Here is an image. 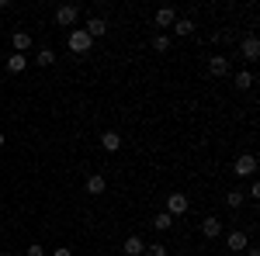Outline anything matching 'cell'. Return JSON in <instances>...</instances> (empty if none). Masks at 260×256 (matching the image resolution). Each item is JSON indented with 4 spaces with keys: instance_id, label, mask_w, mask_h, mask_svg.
Here are the masks:
<instances>
[{
    "instance_id": "6da1fadb",
    "label": "cell",
    "mask_w": 260,
    "mask_h": 256,
    "mask_svg": "<svg viewBox=\"0 0 260 256\" xmlns=\"http://www.w3.org/2000/svg\"><path fill=\"white\" fill-rule=\"evenodd\" d=\"M66 45H70V52L87 56V52H90V45H94V39H90L83 28H73V31H70V39H66Z\"/></svg>"
},
{
    "instance_id": "7a4b0ae2",
    "label": "cell",
    "mask_w": 260,
    "mask_h": 256,
    "mask_svg": "<svg viewBox=\"0 0 260 256\" xmlns=\"http://www.w3.org/2000/svg\"><path fill=\"white\" fill-rule=\"evenodd\" d=\"M56 24L73 31V28L80 24V7H77V4H62L59 11H56Z\"/></svg>"
},
{
    "instance_id": "3957f363",
    "label": "cell",
    "mask_w": 260,
    "mask_h": 256,
    "mask_svg": "<svg viewBox=\"0 0 260 256\" xmlns=\"http://www.w3.org/2000/svg\"><path fill=\"white\" fill-rule=\"evenodd\" d=\"M233 173H236V177H253V173H257V156H253V153H243V156H236V163H233Z\"/></svg>"
},
{
    "instance_id": "277c9868",
    "label": "cell",
    "mask_w": 260,
    "mask_h": 256,
    "mask_svg": "<svg viewBox=\"0 0 260 256\" xmlns=\"http://www.w3.org/2000/svg\"><path fill=\"white\" fill-rule=\"evenodd\" d=\"M240 56L246 62H257L260 59V39H257V35H246V39L240 42Z\"/></svg>"
},
{
    "instance_id": "5b68a950",
    "label": "cell",
    "mask_w": 260,
    "mask_h": 256,
    "mask_svg": "<svg viewBox=\"0 0 260 256\" xmlns=\"http://www.w3.org/2000/svg\"><path fill=\"white\" fill-rule=\"evenodd\" d=\"M201 236H205V239H219L222 236V218L205 215V218H201Z\"/></svg>"
},
{
    "instance_id": "8992f818",
    "label": "cell",
    "mask_w": 260,
    "mask_h": 256,
    "mask_svg": "<svg viewBox=\"0 0 260 256\" xmlns=\"http://www.w3.org/2000/svg\"><path fill=\"white\" fill-rule=\"evenodd\" d=\"M167 215H170V218L187 215V197H184V194H170V197H167Z\"/></svg>"
},
{
    "instance_id": "52a82bcc",
    "label": "cell",
    "mask_w": 260,
    "mask_h": 256,
    "mask_svg": "<svg viewBox=\"0 0 260 256\" xmlns=\"http://www.w3.org/2000/svg\"><path fill=\"white\" fill-rule=\"evenodd\" d=\"M225 246H229L233 253H240V249H246V246H250V236L236 229V232H229V236H225Z\"/></svg>"
},
{
    "instance_id": "ba28073f",
    "label": "cell",
    "mask_w": 260,
    "mask_h": 256,
    "mask_svg": "<svg viewBox=\"0 0 260 256\" xmlns=\"http://www.w3.org/2000/svg\"><path fill=\"white\" fill-rule=\"evenodd\" d=\"M174 21H177V11H174V7H160L156 18H153V24H156V28H174Z\"/></svg>"
},
{
    "instance_id": "9c48e42d",
    "label": "cell",
    "mask_w": 260,
    "mask_h": 256,
    "mask_svg": "<svg viewBox=\"0 0 260 256\" xmlns=\"http://www.w3.org/2000/svg\"><path fill=\"white\" fill-rule=\"evenodd\" d=\"M83 31H87L90 39H101V35L108 31V24H104V18H87V24H83Z\"/></svg>"
},
{
    "instance_id": "30bf717a",
    "label": "cell",
    "mask_w": 260,
    "mask_h": 256,
    "mask_svg": "<svg viewBox=\"0 0 260 256\" xmlns=\"http://www.w3.org/2000/svg\"><path fill=\"white\" fill-rule=\"evenodd\" d=\"M208 73H212V77H225V73H229V59H225V56H212V59H208Z\"/></svg>"
},
{
    "instance_id": "8fae6325",
    "label": "cell",
    "mask_w": 260,
    "mask_h": 256,
    "mask_svg": "<svg viewBox=\"0 0 260 256\" xmlns=\"http://www.w3.org/2000/svg\"><path fill=\"white\" fill-rule=\"evenodd\" d=\"M11 42H14V52H18V56H24V52L31 49V35H28V31H14Z\"/></svg>"
},
{
    "instance_id": "7c38bea8",
    "label": "cell",
    "mask_w": 260,
    "mask_h": 256,
    "mask_svg": "<svg viewBox=\"0 0 260 256\" xmlns=\"http://www.w3.org/2000/svg\"><path fill=\"white\" fill-rule=\"evenodd\" d=\"M101 145H104L108 153H118L121 149V135L118 132H101Z\"/></svg>"
},
{
    "instance_id": "4fadbf2b",
    "label": "cell",
    "mask_w": 260,
    "mask_h": 256,
    "mask_svg": "<svg viewBox=\"0 0 260 256\" xmlns=\"http://www.w3.org/2000/svg\"><path fill=\"white\" fill-rule=\"evenodd\" d=\"M146 253V242H142L139 236H128L125 239V256H142Z\"/></svg>"
},
{
    "instance_id": "5bb4252c",
    "label": "cell",
    "mask_w": 260,
    "mask_h": 256,
    "mask_svg": "<svg viewBox=\"0 0 260 256\" xmlns=\"http://www.w3.org/2000/svg\"><path fill=\"white\" fill-rule=\"evenodd\" d=\"M108 191V180L101 177V173H94V177L87 180V194H104Z\"/></svg>"
},
{
    "instance_id": "9a60e30c",
    "label": "cell",
    "mask_w": 260,
    "mask_h": 256,
    "mask_svg": "<svg viewBox=\"0 0 260 256\" xmlns=\"http://www.w3.org/2000/svg\"><path fill=\"white\" fill-rule=\"evenodd\" d=\"M7 69H11V73H24V69H28V56H18V52L7 56Z\"/></svg>"
},
{
    "instance_id": "2e32d148",
    "label": "cell",
    "mask_w": 260,
    "mask_h": 256,
    "mask_svg": "<svg viewBox=\"0 0 260 256\" xmlns=\"http://www.w3.org/2000/svg\"><path fill=\"white\" fill-rule=\"evenodd\" d=\"M191 31H194V21H191V18H177V21H174V35L184 39V35H191Z\"/></svg>"
},
{
    "instance_id": "e0dca14e",
    "label": "cell",
    "mask_w": 260,
    "mask_h": 256,
    "mask_svg": "<svg viewBox=\"0 0 260 256\" xmlns=\"http://www.w3.org/2000/svg\"><path fill=\"white\" fill-rule=\"evenodd\" d=\"M170 225H174V218L167 215V211H160V215L153 218V229H156V232H167V229H170Z\"/></svg>"
},
{
    "instance_id": "ac0fdd59",
    "label": "cell",
    "mask_w": 260,
    "mask_h": 256,
    "mask_svg": "<svg viewBox=\"0 0 260 256\" xmlns=\"http://www.w3.org/2000/svg\"><path fill=\"white\" fill-rule=\"evenodd\" d=\"M35 62H39L42 69H45V66H52V62H56V52H52V49H39V56H35Z\"/></svg>"
},
{
    "instance_id": "d6986e66",
    "label": "cell",
    "mask_w": 260,
    "mask_h": 256,
    "mask_svg": "<svg viewBox=\"0 0 260 256\" xmlns=\"http://www.w3.org/2000/svg\"><path fill=\"white\" fill-rule=\"evenodd\" d=\"M236 87H240V90H250V87H253V73H250V69H240V73H236Z\"/></svg>"
},
{
    "instance_id": "ffe728a7",
    "label": "cell",
    "mask_w": 260,
    "mask_h": 256,
    "mask_svg": "<svg viewBox=\"0 0 260 256\" xmlns=\"http://www.w3.org/2000/svg\"><path fill=\"white\" fill-rule=\"evenodd\" d=\"M243 201H246V194H243V191H229V194H225V204H229V208H233V211H236V208H240Z\"/></svg>"
},
{
    "instance_id": "44dd1931",
    "label": "cell",
    "mask_w": 260,
    "mask_h": 256,
    "mask_svg": "<svg viewBox=\"0 0 260 256\" xmlns=\"http://www.w3.org/2000/svg\"><path fill=\"white\" fill-rule=\"evenodd\" d=\"M153 49L156 52H170V35H153Z\"/></svg>"
},
{
    "instance_id": "7402d4cb",
    "label": "cell",
    "mask_w": 260,
    "mask_h": 256,
    "mask_svg": "<svg viewBox=\"0 0 260 256\" xmlns=\"http://www.w3.org/2000/svg\"><path fill=\"white\" fill-rule=\"evenodd\" d=\"M142 256H167V246H163V242H153V246H146Z\"/></svg>"
},
{
    "instance_id": "603a6c76",
    "label": "cell",
    "mask_w": 260,
    "mask_h": 256,
    "mask_svg": "<svg viewBox=\"0 0 260 256\" xmlns=\"http://www.w3.org/2000/svg\"><path fill=\"white\" fill-rule=\"evenodd\" d=\"M24 253H28V256H45V246H39V242H31V246H28Z\"/></svg>"
},
{
    "instance_id": "cb8c5ba5",
    "label": "cell",
    "mask_w": 260,
    "mask_h": 256,
    "mask_svg": "<svg viewBox=\"0 0 260 256\" xmlns=\"http://www.w3.org/2000/svg\"><path fill=\"white\" fill-rule=\"evenodd\" d=\"M246 197H253V201H257V197H260V184H257V180L250 184V194H246Z\"/></svg>"
},
{
    "instance_id": "d4e9b609",
    "label": "cell",
    "mask_w": 260,
    "mask_h": 256,
    "mask_svg": "<svg viewBox=\"0 0 260 256\" xmlns=\"http://www.w3.org/2000/svg\"><path fill=\"white\" fill-rule=\"evenodd\" d=\"M52 256H73V249H66V246H59V249H52Z\"/></svg>"
},
{
    "instance_id": "484cf974",
    "label": "cell",
    "mask_w": 260,
    "mask_h": 256,
    "mask_svg": "<svg viewBox=\"0 0 260 256\" xmlns=\"http://www.w3.org/2000/svg\"><path fill=\"white\" fill-rule=\"evenodd\" d=\"M246 256H260V253H257V249H250V246H246Z\"/></svg>"
},
{
    "instance_id": "4316f807",
    "label": "cell",
    "mask_w": 260,
    "mask_h": 256,
    "mask_svg": "<svg viewBox=\"0 0 260 256\" xmlns=\"http://www.w3.org/2000/svg\"><path fill=\"white\" fill-rule=\"evenodd\" d=\"M0 149H4V132H0Z\"/></svg>"
},
{
    "instance_id": "83f0119b",
    "label": "cell",
    "mask_w": 260,
    "mask_h": 256,
    "mask_svg": "<svg viewBox=\"0 0 260 256\" xmlns=\"http://www.w3.org/2000/svg\"><path fill=\"white\" fill-rule=\"evenodd\" d=\"M0 256H14V253H0Z\"/></svg>"
}]
</instances>
